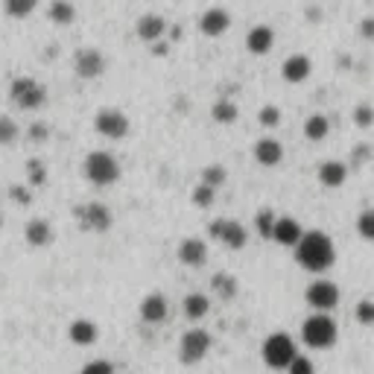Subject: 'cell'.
Returning <instances> with one entry per match:
<instances>
[{
	"label": "cell",
	"mask_w": 374,
	"mask_h": 374,
	"mask_svg": "<svg viewBox=\"0 0 374 374\" xmlns=\"http://www.w3.org/2000/svg\"><path fill=\"white\" fill-rule=\"evenodd\" d=\"M47 18L59 23V27H67V23L77 21V6H73L70 0H53V4L47 6Z\"/></svg>",
	"instance_id": "cell-24"
},
{
	"label": "cell",
	"mask_w": 374,
	"mask_h": 374,
	"mask_svg": "<svg viewBox=\"0 0 374 374\" xmlns=\"http://www.w3.org/2000/svg\"><path fill=\"white\" fill-rule=\"evenodd\" d=\"M77 216H79V222H82V229H85V231H94V234L109 231L111 222H114L111 211H109L106 205H99V202H88V205L77 208Z\"/></svg>",
	"instance_id": "cell-11"
},
{
	"label": "cell",
	"mask_w": 374,
	"mask_h": 374,
	"mask_svg": "<svg viewBox=\"0 0 374 374\" xmlns=\"http://www.w3.org/2000/svg\"><path fill=\"white\" fill-rule=\"evenodd\" d=\"M214 202H216V187H211V185H205V182H199L196 190H193V205L211 208Z\"/></svg>",
	"instance_id": "cell-29"
},
{
	"label": "cell",
	"mask_w": 374,
	"mask_h": 374,
	"mask_svg": "<svg viewBox=\"0 0 374 374\" xmlns=\"http://www.w3.org/2000/svg\"><path fill=\"white\" fill-rule=\"evenodd\" d=\"M79 374H114V365L109 360H91L79 368Z\"/></svg>",
	"instance_id": "cell-36"
},
{
	"label": "cell",
	"mask_w": 374,
	"mask_h": 374,
	"mask_svg": "<svg viewBox=\"0 0 374 374\" xmlns=\"http://www.w3.org/2000/svg\"><path fill=\"white\" fill-rule=\"evenodd\" d=\"M82 170H85V179L91 185H97V187H109V185H114L120 179V164H117V158L111 153H103V149L88 153Z\"/></svg>",
	"instance_id": "cell-2"
},
{
	"label": "cell",
	"mask_w": 374,
	"mask_h": 374,
	"mask_svg": "<svg viewBox=\"0 0 374 374\" xmlns=\"http://www.w3.org/2000/svg\"><path fill=\"white\" fill-rule=\"evenodd\" d=\"M258 120H260V126L275 129V126H281V109L278 106H263L258 111Z\"/></svg>",
	"instance_id": "cell-32"
},
{
	"label": "cell",
	"mask_w": 374,
	"mask_h": 374,
	"mask_svg": "<svg viewBox=\"0 0 374 374\" xmlns=\"http://www.w3.org/2000/svg\"><path fill=\"white\" fill-rule=\"evenodd\" d=\"M307 304L313 310H321V313H331L336 304H339V287L331 284V281H313L304 292Z\"/></svg>",
	"instance_id": "cell-10"
},
{
	"label": "cell",
	"mask_w": 374,
	"mask_h": 374,
	"mask_svg": "<svg viewBox=\"0 0 374 374\" xmlns=\"http://www.w3.org/2000/svg\"><path fill=\"white\" fill-rule=\"evenodd\" d=\"M94 126L97 132L109 138V141H123L129 135V117L126 111H120V109H99L97 117H94Z\"/></svg>",
	"instance_id": "cell-7"
},
{
	"label": "cell",
	"mask_w": 374,
	"mask_h": 374,
	"mask_svg": "<svg viewBox=\"0 0 374 374\" xmlns=\"http://www.w3.org/2000/svg\"><path fill=\"white\" fill-rule=\"evenodd\" d=\"M348 179V167L342 161H325L319 167V185L321 187H339Z\"/></svg>",
	"instance_id": "cell-23"
},
{
	"label": "cell",
	"mask_w": 374,
	"mask_h": 374,
	"mask_svg": "<svg viewBox=\"0 0 374 374\" xmlns=\"http://www.w3.org/2000/svg\"><path fill=\"white\" fill-rule=\"evenodd\" d=\"M354 123L360 129H368L371 123H374V109L368 106V103H363V106H357V111H354Z\"/></svg>",
	"instance_id": "cell-37"
},
{
	"label": "cell",
	"mask_w": 374,
	"mask_h": 374,
	"mask_svg": "<svg viewBox=\"0 0 374 374\" xmlns=\"http://www.w3.org/2000/svg\"><path fill=\"white\" fill-rule=\"evenodd\" d=\"M35 9H38V0H4V12H6L12 21L30 18Z\"/></svg>",
	"instance_id": "cell-27"
},
{
	"label": "cell",
	"mask_w": 374,
	"mask_h": 374,
	"mask_svg": "<svg viewBox=\"0 0 374 374\" xmlns=\"http://www.w3.org/2000/svg\"><path fill=\"white\" fill-rule=\"evenodd\" d=\"M30 138L35 141V143H41V141H47L50 138V126H47V123H33V126H30Z\"/></svg>",
	"instance_id": "cell-41"
},
{
	"label": "cell",
	"mask_w": 374,
	"mask_h": 374,
	"mask_svg": "<svg viewBox=\"0 0 374 374\" xmlns=\"http://www.w3.org/2000/svg\"><path fill=\"white\" fill-rule=\"evenodd\" d=\"M331 132V120L328 114H310L304 123V138L307 141H325Z\"/></svg>",
	"instance_id": "cell-26"
},
{
	"label": "cell",
	"mask_w": 374,
	"mask_h": 374,
	"mask_svg": "<svg viewBox=\"0 0 374 374\" xmlns=\"http://www.w3.org/2000/svg\"><path fill=\"white\" fill-rule=\"evenodd\" d=\"M44 179H47V172H44V164H41L38 158H33V161H30V182H33V185H41Z\"/></svg>",
	"instance_id": "cell-40"
},
{
	"label": "cell",
	"mask_w": 374,
	"mask_h": 374,
	"mask_svg": "<svg viewBox=\"0 0 374 374\" xmlns=\"http://www.w3.org/2000/svg\"><path fill=\"white\" fill-rule=\"evenodd\" d=\"M9 196L15 199L18 205H30V202H33V196H30V190H27V187H21V185H12V187H9Z\"/></svg>",
	"instance_id": "cell-39"
},
{
	"label": "cell",
	"mask_w": 374,
	"mask_h": 374,
	"mask_svg": "<svg viewBox=\"0 0 374 374\" xmlns=\"http://www.w3.org/2000/svg\"><path fill=\"white\" fill-rule=\"evenodd\" d=\"M67 336H70L73 345H94L99 339V328L91 319H77V321H70Z\"/></svg>",
	"instance_id": "cell-21"
},
{
	"label": "cell",
	"mask_w": 374,
	"mask_h": 374,
	"mask_svg": "<svg viewBox=\"0 0 374 374\" xmlns=\"http://www.w3.org/2000/svg\"><path fill=\"white\" fill-rule=\"evenodd\" d=\"M357 231L363 240H374V211H363L357 219Z\"/></svg>",
	"instance_id": "cell-35"
},
{
	"label": "cell",
	"mask_w": 374,
	"mask_h": 374,
	"mask_svg": "<svg viewBox=\"0 0 374 374\" xmlns=\"http://www.w3.org/2000/svg\"><path fill=\"white\" fill-rule=\"evenodd\" d=\"M281 73H284V79H287V82L298 85V82L310 79V73H313V62H310V56H307V53H292V56L284 62Z\"/></svg>",
	"instance_id": "cell-15"
},
{
	"label": "cell",
	"mask_w": 374,
	"mask_h": 374,
	"mask_svg": "<svg viewBox=\"0 0 374 374\" xmlns=\"http://www.w3.org/2000/svg\"><path fill=\"white\" fill-rule=\"evenodd\" d=\"M302 234H304V229L298 226L292 216H275V226H272L269 240H275V243H281V246H295Z\"/></svg>",
	"instance_id": "cell-17"
},
{
	"label": "cell",
	"mask_w": 374,
	"mask_h": 374,
	"mask_svg": "<svg viewBox=\"0 0 374 374\" xmlns=\"http://www.w3.org/2000/svg\"><path fill=\"white\" fill-rule=\"evenodd\" d=\"M182 313L187 321H199V319H205L211 313V298L205 292H190L185 295V302H182Z\"/></svg>",
	"instance_id": "cell-20"
},
{
	"label": "cell",
	"mask_w": 374,
	"mask_h": 374,
	"mask_svg": "<svg viewBox=\"0 0 374 374\" xmlns=\"http://www.w3.org/2000/svg\"><path fill=\"white\" fill-rule=\"evenodd\" d=\"M336 336H339L336 321L321 310H316L310 319H304V325H302V339L310 348H331V345H336Z\"/></svg>",
	"instance_id": "cell-3"
},
{
	"label": "cell",
	"mask_w": 374,
	"mask_h": 374,
	"mask_svg": "<svg viewBox=\"0 0 374 374\" xmlns=\"http://www.w3.org/2000/svg\"><path fill=\"white\" fill-rule=\"evenodd\" d=\"M357 321L360 325H371L374 321V302L371 298H363V302L357 304Z\"/></svg>",
	"instance_id": "cell-38"
},
{
	"label": "cell",
	"mask_w": 374,
	"mask_h": 374,
	"mask_svg": "<svg viewBox=\"0 0 374 374\" xmlns=\"http://www.w3.org/2000/svg\"><path fill=\"white\" fill-rule=\"evenodd\" d=\"M0 229H4V216H0Z\"/></svg>",
	"instance_id": "cell-44"
},
{
	"label": "cell",
	"mask_w": 374,
	"mask_h": 374,
	"mask_svg": "<svg viewBox=\"0 0 374 374\" xmlns=\"http://www.w3.org/2000/svg\"><path fill=\"white\" fill-rule=\"evenodd\" d=\"M226 179H229V172H226V167H219V164H211V167L202 170V182L211 185V187H222Z\"/></svg>",
	"instance_id": "cell-30"
},
{
	"label": "cell",
	"mask_w": 374,
	"mask_h": 374,
	"mask_svg": "<svg viewBox=\"0 0 374 374\" xmlns=\"http://www.w3.org/2000/svg\"><path fill=\"white\" fill-rule=\"evenodd\" d=\"M255 158H258V164H263V167L281 164V158H284L281 141H275V138H260V141L255 143Z\"/></svg>",
	"instance_id": "cell-19"
},
{
	"label": "cell",
	"mask_w": 374,
	"mask_h": 374,
	"mask_svg": "<svg viewBox=\"0 0 374 374\" xmlns=\"http://www.w3.org/2000/svg\"><path fill=\"white\" fill-rule=\"evenodd\" d=\"M211 117L214 123H219V126H231V123L240 117V109L234 99H216L214 109H211Z\"/></svg>",
	"instance_id": "cell-25"
},
{
	"label": "cell",
	"mask_w": 374,
	"mask_h": 374,
	"mask_svg": "<svg viewBox=\"0 0 374 374\" xmlns=\"http://www.w3.org/2000/svg\"><path fill=\"white\" fill-rule=\"evenodd\" d=\"M229 27H231V15L222 6H211L202 12V18H199V30H202V35H208V38L226 35Z\"/></svg>",
	"instance_id": "cell-13"
},
{
	"label": "cell",
	"mask_w": 374,
	"mask_h": 374,
	"mask_svg": "<svg viewBox=\"0 0 374 374\" xmlns=\"http://www.w3.org/2000/svg\"><path fill=\"white\" fill-rule=\"evenodd\" d=\"M292 248H295V263L307 272H325L336 260V246L325 231H304Z\"/></svg>",
	"instance_id": "cell-1"
},
{
	"label": "cell",
	"mask_w": 374,
	"mask_h": 374,
	"mask_svg": "<svg viewBox=\"0 0 374 374\" xmlns=\"http://www.w3.org/2000/svg\"><path fill=\"white\" fill-rule=\"evenodd\" d=\"M214 290L222 295V298H234L237 295V281L231 275H216L214 278Z\"/></svg>",
	"instance_id": "cell-33"
},
{
	"label": "cell",
	"mask_w": 374,
	"mask_h": 374,
	"mask_svg": "<svg viewBox=\"0 0 374 374\" xmlns=\"http://www.w3.org/2000/svg\"><path fill=\"white\" fill-rule=\"evenodd\" d=\"M167 30H170V23H167V18L158 15V12H146V15H141L138 23H135V35H138L141 41H146V44H153V41L164 38Z\"/></svg>",
	"instance_id": "cell-12"
},
{
	"label": "cell",
	"mask_w": 374,
	"mask_h": 374,
	"mask_svg": "<svg viewBox=\"0 0 374 374\" xmlns=\"http://www.w3.org/2000/svg\"><path fill=\"white\" fill-rule=\"evenodd\" d=\"M167 313H170V304H167V295L164 292H149L141 302V319L149 321V325H158V321H164Z\"/></svg>",
	"instance_id": "cell-16"
},
{
	"label": "cell",
	"mask_w": 374,
	"mask_h": 374,
	"mask_svg": "<svg viewBox=\"0 0 374 374\" xmlns=\"http://www.w3.org/2000/svg\"><path fill=\"white\" fill-rule=\"evenodd\" d=\"M205 258H208V246H205V240H199V237H187V240H182V246H179V260H182L185 266H202Z\"/></svg>",
	"instance_id": "cell-18"
},
{
	"label": "cell",
	"mask_w": 374,
	"mask_h": 374,
	"mask_svg": "<svg viewBox=\"0 0 374 374\" xmlns=\"http://www.w3.org/2000/svg\"><path fill=\"white\" fill-rule=\"evenodd\" d=\"M18 135H21L18 123L12 117H6V114H0V146H12L18 141Z\"/></svg>",
	"instance_id": "cell-28"
},
{
	"label": "cell",
	"mask_w": 374,
	"mask_h": 374,
	"mask_svg": "<svg viewBox=\"0 0 374 374\" xmlns=\"http://www.w3.org/2000/svg\"><path fill=\"white\" fill-rule=\"evenodd\" d=\"M295 354H298V351H295V342H292L290 334H281V331H278V334H272V336L263 342V363H266L269 368H275V371H284Z\"/></svg>",
	"instance_id": "cell-6"
},
{
	"label": "cell",
	"mask_w": 374,
	"mask_h": 374,
	"mask_svg": "<svg viewBox=\"0 0 374 374\" xmlns=\"http://www.w3.org/2000/svg\"><path fill=\"white\" fill-rule=\"evenodd\" d=\"M23 237H27L30 246L41 248V246H50L53 243V226L47 219H30L27 229H23Z\"/></svg>",
	"instance_id": "cell-22"
},
{
	"label": "cell",
	"mask_w": 374,
	"mask_h": 374,
	"mask_svg": "<svg viewBox=\"0 0 374 374\" xmlns=\"http://www.w3.org/2000/svg\"><path fill=\"white\" fill-rule=\"evenodd\" d=\"M9 97H12V103L18 109H23V111H38L47 103V88L38 79H33V77H18V79H12Z\"/></svg>",
	"instance_id": "cell-4"
},
{
	"label": "cell",
	"mask_w": 374,
	"mask_h": 374,
	"mask_svg": "<svg viewBox=\"0 0 374 374\" xmlns=\"http://www.w3.org/2000/svg\"><path fill=\"white\" fill-rule=\"evenodd\" d=\"M272 47H275V30H272V27H266V23H258V27L248 30V35H246V50H248L252 56H266Z\"/></svg>",
	"instance_id": "cell-14"
},
{
	"label": "cell",
	"mask_w": 374,
	"mask_h": 374,
	"mask_svg": "<svg viewBox=\"0 0 374 374\" xmlns=\"http://www.w3.org/2000/svg\"><path fill=\"white\" fill-rule=\"evenodd\" d=\"M368 155H371V149H368V146H357V153H354V164H363Z\"/></svg>",
	"instance_id": "cell-42"
},
{
	"label": "cell",
	"mask_w": 374,
	"mask_h": 374,
	"mask_svg": "<svg viewBox=\"0 0 374 374\" xmlns=\"http://www.w3.org/2000/svg\"><path fill=\"white\" fill-rule=\"evenodd\" d=\"M73 70L79 79H99L106 73V56L97 47H82L73 53Z\"/></svg>",
	"instance_id": "cell-8"
},
{
	"label": "cell",
	"mask_w": 374,
	"mask_h": 374,
	"mask_svg": "<svg viewBox=\"0 0 374 374\" xmlns=\"http://www.w3.org/2000/svg\"><path fill=\"white\" fill-rule=\"evenodd\" d=\"M284 371H287V374H316V365H313V360H310V357L295 354Z\"/></svg>",
	"instance_id": "cell-31"
},
{
	"label": "cell",
	"mask_w": 374,
	"mask_h": 374,
	"mask_svg": "<svg viewBox=\"0 0 374 374\" xmlns=\"http://www.w3.org/2000/svg\"><path fill=\"white\" fill-rule=\"evenodd\" d=\"M374 35V18H365L363 21V38H371Z\"/></svg>",
	"instance_id": "cell-43"
},
{
	"label": "cell",
	"mask_w": 374,
	"mask_h": 374,
	"mask_svg": "<svg viewBox=\"0 0 374 374\" xmlns=\"http://www.w3.org/2000/svg\"><path fill=\"white\" fill-rule=\"evenodd\" d=\"M255 226H258V234L269 240V234H272V226H275V214H272L269 208H263V211L255 216Z\"/></svg>",
	"instance_id": "cell-34"
},
{
	"label": "cell",
	"mask_w": 374,
	"mask_h": 374,
	"mask_svg": "<svg viewBox=\"0 0 374 374\" xmlns=\"http://www.w3.org/2000/svg\"><path fill=\"white\" fill-rule=\"evenodd\" d=\"M211 345H214V339H211L208 331H202V328H190V331H185L182 339H179V360H182L185 365L202 363L205 354L211 351Z\"/></svg>",
	"instance_id": "cell-5"
},
{
	"label": "cell",
	"mask_w": 374,
	"mask_h": 374,
	"mask_svg": "<svg viewBox=\"0 0 374 374\" xmlns=\"http://www.w3.org/2000/svg\"><path fill=\"white\" fill-rule=\"evenodd\" d=\"M208 234L214 240H219V243H226L229 248H243L246 240H248L246 229L240 226L237 219H214V222H208Z\"/></svg>",
	"instance_id": "cell-9"
}]
</instances>
